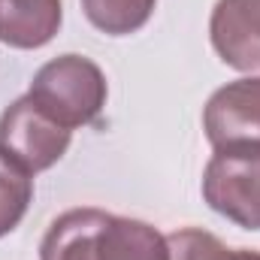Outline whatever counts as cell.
Wrapping results in <instances>:
<instances>
[{
    "instance_id": "1",
    "label": "cell",
    "mask_w": 260,
    "mask_h": 260,
    "mask_svg": "<svg viewBox=\"0 0 260 260\" xmlns=\"http://www.w3.org/2000/svg\"><path fill=\"white\" fill-rule=\"evenodd\" d=\"M27 97L58 124L76 130L100 118L109 85L103 70L85 55H61L37 70Z\"/></svg>"
},
{
    "instance_id": "2",
    "label": "cell",
    "mask_w": 260,
    "mask_h": 260,
    "mask_svg": "<svg viewBox=\"0 0 260 260\" xmlns=\"http://www.w3.org/2000/svg\"><path fill=\"white\" fill-rule=\"evenodd\" d=\"M203 200L242 230H260V145L215 148L203 170Z\"/></svg>"
},
{
    "instance_id": "3",
    "label": "cell",
    "mask_w": 260,
    "mask_h": 260,
    "mask_svg": "<svg viewBox=\"0 0 260 260\" xmlns=\"http://www.w3.org/2000/svg\"><path fill=\"white\" fill-rule=\"evenodd\" d=\"M70 142L73 130L46 115L27 94L12 100L0 115V151L30 176L52 170Z\"/></svg>"
},
{
    "instance_id": "4",
    "label": "cell",
    "mask_w": 260,
    "mask_h": 260,
    "mask_svg": "<svg viewBox=\"0 0 260 260\" xmlns=\"http://www.w3.org/2000/svg\"><path fill=\"white\" fill-rule=\"evenodd\" d=\"M203 130L212 148L260 145V76L221 85L203 106Z\"/></svg>"
},
{
    "instance_id": "5",
    "label": "cell",
    "mask_w": 260,
    "mask_h": 260,
    "mask_svg": "<svg viewBox=\"0 0 260 260\" xmlns=\"http://www.w3.org/2000/svg\"><path fill=\"white\" fill-rule=\"evenodd\" d=\"M218 58L239 73H260V0H218L209 18Z\"/></svg>"
},
{
    "instance_id": "6",
    "label": "cell",
    "mask_w": 260,
    "mask_h": 260,
    "mask_svg": "<svg viewBox=\"0 0 260 260\" xmlns=\"http://www.w3.org/2000/svg\"><path fill=\"white\" fill-rule=\"evenodd\" d=\"M64 21L61 0H0V43L9 49L49 46Z\"/></svg>"
},
{
    "instance_id": "7",
    "label": "cell",
    "mask_w": 260,
    "mask_h": 260,
    "mask_svg": "<svg viewBox=\"0 0 260 260\" xmlns=\"http://www.w3.org/2000/svg\"><path fill=\"white\" fill-rule=\"evenodd\" d=\"M106 221L109 212L94 206L58 215L40 242V260H97V242Z\"/></svg>"
},
{
    "instance_id": "8",
    "label": "cell",
    "mask_w": 260,
    "mask_h": 260,
    "mask_svg": "<svg viewBox=\"0 0 260 260\" xmlns=\"http://www.w3.org/2000/svg\"><path fill=\"white\" fill-rule=\"evenodd\" d=\"M97 260H170V242L145 221L109 215L100 230Z\"/></svg>"
},
{
    "instance_id": "9",
    "label": "cell",
    "mask_w": 260,
    "mask_h": 260,
    "mask_svg": "<svg viewBox=\"0 0 260 260\" xmlns=\"http://www.w3.org/2000/svg\"><path fill=\"white\" fill-rule=\"evenodd\" d=\"M157 0H82L85 18L106 37H130L142 30Z\"/></svg>"
},
{
    "instance_id": "10",
    "label": "cell",
    "mask_w": 260,
    "mask_h": 260,
    "mask_svg": "<svg viewBox=\"0 0 260 260\" xmlns=\"http://www.w3.org/2000/svg\"><path fill=\"white\" fill-rule=\"evenodd\" d=\"M34 200V176L0 151V236L12 233Z\"/></svg>"
},
{
    "instance_id": "11",
    "label": "cell",
    "mask_w": 260,
    "mask_h": 260,
    "mask_svg": "<svg viewBox=\"0 0 260 260\" xmlns=\"http://www.w3.org/2000/svg\"><path fill=\"white\" fill-rule=\"evenodd\" d=\"M170 242V260H260L257 251L248 248H227L215 233L185 227L167 236Z\"/></svg>"
}]
</instances>
